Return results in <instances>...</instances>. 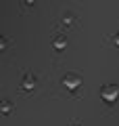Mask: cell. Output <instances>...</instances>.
I'll return each instance as SVG.
<instances>
[{"label": "cell", "mask_w": 119, "mask_h": 126, "mask_svg": "<svg viewBox=\"0 0 119 126\" xmlns=\"http://www.w3.org/2000/svg\"><path fill=\"white\" fill-rule=\"evenodd\" d=\"M115 40H119V38H115Z\"/></svg>", "instance_id": "cell-2"}, {"label": "cell", "mask_w": 119, "mask_h": 126, "mask_svg": "<svg viewBox=\"0 0 119 126\" xmlns=\"http://www.w3.org/2000/svg\"><path fill=\"white\" fill-rule=\"evenodd\" d=\"M117 93H119V90H117V88H113V86H109V88H105V90H102L105 99H109V101H113L115 97H117Z\"/></svg>", "instance_id": "cell-1"}]
</instances>
